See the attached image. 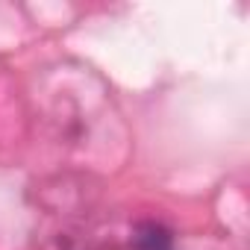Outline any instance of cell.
I'll return each instance as SVG.
<instances>
[{"instance_id": "6da1fadb", "label": "cell", "mask_w": 250, "mask_h": 250, "mask_svg": "<svg viewBox=\"0 0 250 250\" xmlns=\"http://www.w3.org/2000/svg\"><path fill=\"white\" fill-rule=\"evenodd\" d=\"M133 247L136 250H174V235L168 227L156 221H142L133 229Z\"/></svg>"}]
</instances>
